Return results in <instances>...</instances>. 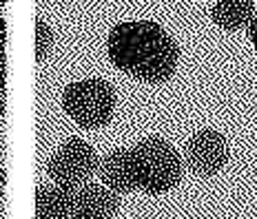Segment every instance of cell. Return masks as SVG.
Wrapping results in <instances>:
<instances>
[{
	"mask_svg": "<svg viewBox=\"0 0 257 219\" xmlns=\"http://www.w3.org/2000/svg\"><path fill=\"white\" fill-rule=\"evenodd\" d=\"M106 53L120 71L149 84L167 82L180 60L175 40L151 20L115 25L106 40Z\"/></svg>",
	"mask_w": 257,
	"mask_h": 219,
	"instance_id": "1",
	"label": "cell"
},
{
	"mask_svg": "<svg viewBox=\"0 0 257 219\" xmlns=\"http://www.w3.org/2000/svg\"><path fill=\"white\" fill-rule=\"evenodd\" d=\"M67 115L82 129H100L109 124L115 111V89L102 78L78 80L62 93Z\"/></svg>",
	"mask_w": 257,
	"mask_h": 219,
	"instance_id": "3",
	"label": "cell"
},
{
	"mask_svg": "<svg viewBox=\"0 0 257 219\" xmlns=\"http://www.w3.org/2000/svg\"><path fill=\"white\" fill-rule=\"evenodd\" d=\"M3 197H5V193H3V184H0V204H3Z\"/></svg>",
	"mask_w": 257,
	"mask_h": 219,
	"instance_id": "16",
	"label": "cell"
},
{
	"mask_svg": "<svg viewBox=\"0 0 257 219\" xmlns=\"http://www.w3.org/2000/svg\"><path fill=\"white\" fill-rule=\"evenodd\" d=\"M136 173V188L147 195H162L180 184L184 164L173 146L158 135L144 137L128 148Z\"/></svg>",
	"mask_w": 257,
	"mask_h": 219,
	"instance_id": "2",
	"label": "cell"
},
{
	"mask_svg": "<svg viewBox=\"0 0 257 219\" xmlns=\"http://www.w3.org/2000/svg\"><path fill=\"white\" fill-rule=\"evenodd\" d=\"M5 3H7V0H0V7H3V5H5Z\"/></svg>",
	"mask_w": 257,
	"mask_h": 219,
	"instance_id": "17",
	"label": "cell"
},
{
	"mask_svg": "<svg viewBox=\"0 0 257 219\" xmlns=\"http://www.w3.org/2000/svg\"><path fill=\"white\" fill-rule=\"evenodd\" d=\"M120 208V195L104 184H82L73 193L69 219H113Z\"/></svg>",
	"mask_w": 257,
	"mask_h": 219,
	"instance_id": "6",
	"label": "cell"
},
{
	"mask_svg": "<svg viewBox=\"0 0 257 219\" xmlns=\"http://www.w3.org/2000/svg\"><path fill=\"white\" fill-rule=\"evenodd\" d=\"M248 36H250V42H253L255 49H257V14L253 16V20L248 23Z\"/></svg>",
	"mask_w": 257,
	"mask_h": 219,
	"instance_id": "12",
	"label": "cell"
},
{
	"mask_svg": "<svg viewBox=\"0 0 257 219\" xmlns=\"http://www.w3.org/2000/svg\"><path fill=\"white\" fill-rule=\"evenodd\" d=\"M0 184L5 186V170H0Z\"/></svg>",
	"mask_w": 257,
	"mask_h": 219,
	"instance_id": "15",
	"label": "cell"
},
{
	"mask_svg": "<svg viewBox=\"0 0 257 219\" xmlns=\"http://www.w3.org/2000/svg\"><path fill=\"white\" fill-rule=\"evenodd\" d=\"M53 47V31L45 20H36V62H42Z\"/></svg>",
	"mask_w": 257,
	"mask_h": 219,
	"instance_id": "10",
	"label": "cell"
},
{
	"mask_svg": "<svg viewBox=\"0 0 257 219\" xmlns=\"http://www.w3.org/2000/svg\"><path fill=\"white\" fill-rule=\"evenodd\" d=\"M5 109H7V104H5V95H0V117L5 115Z\"/></svg>",
	"mask_w": 257,
	"mask_h": 219,
	"instance_id": "14",
	"label": "cell"
},
{
	"mask_svg": "<svg viewBox=\"0 0 257 219\" xmlns=\"http://www.w3.org/2000/svg\"><path fill=\"white\" fill-rule=\"evenodd\" d=\"M76 190H67L60 186H38L36 188V219H69Z\"/></svg>",
	"mask_w": 257,
	"mask_h": 219,
	"instance_id": "8",
	"label": "cell"
},
{
	"mask_svg": "<svg viewBox=\"0 0 257 219\" xmlns=\"http://www.w3.org/2000/svg\"><path fill=\"white\" fill-rule=\"evenodd\" d=\"M5 42H7V25L5 18H0V51H5Z\"/></svg>",
	"mask_w": 257,
	"mask_h": 219,
	"instance_id": "13",
	"label": "cell"
},
{
	"mask_svg": "<svg viewBox=\"0 0 257 219\" xmlns=\"http://www.w3.org/2000/svg\"><path fill=\"white\" fill-rule=\"evenodd\" d=\"M100 168V157L93 146L80 137H71L60 146V151L51 155L47 162V175L56 181V186L67 190H76L93 177Z\"/></svg>",
	"mask_w": 257,
	"mask_h": 219,
	"instance_id": "4",
	"label": "cell"
},
{
	"mask_svg": "<svg viewBox=\"0 0 257 219\" xmlns=\"http://www.w3.org/2000/svg\"><path fill=\"white\" fill-rule=\"evenodd\" d=\"M255 16V0H217L211 9V18L224 31H237Z\"/></svg>",
	"mask_w": 257,
	"mask_h": 219,
	"instance_id": "9",
	"label": "cell"
},
{
	"mask_svg": "<svg viewBox=\"0 0 257 219\" xmlns=\"http://www.w3.org/2000/svg\"><path fill=\"white\" fill-rule=\"evenodd\" d=\"M186 168L193 170L195 175L211 177L219 173L224 164L228 162V142L215 129H202L193 133L191 140L186 142L184 148Z\"/></svg>",
	"mask_w": 257,
	"mask_h": 219,
	"instance_id": "5",
	"label": "cell"
},
{
	"mask_svg": "<svg viewBox=\"0 0 257 219\" xmlns=\"http://www.w3.org/2000/svg\"><path fill=\"white\" fill-rule=\"evenodd\" d=\"M5 76H7V58H5V51H0V95H5Z\"/></svg>",
	"mask_w": 257,
	"mask_h": 219,
	"instance_id": "11",
	"label": "cell"
},
{
	"mask_svg": "<svg viewBox=\"0 0 257 219\" xmlns=\"http://www.w3.org/2000/svg\"><path fill=\"white\" fill-rule=\"evenodd\" d=\"M98 175L106 188L113 190L117 195H126V193H131V190H138L128 148H115V151H111L104 159H100Z\"/></svg>",
	"mask_w": 257,
	"mask_h": 219,
	"instance_id": "7",
	"label": "cell"
}]
</instances>
